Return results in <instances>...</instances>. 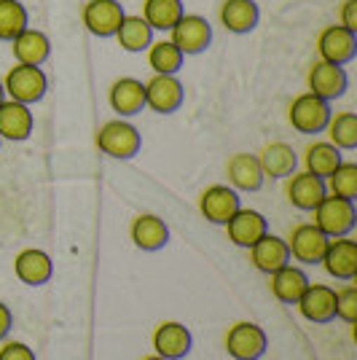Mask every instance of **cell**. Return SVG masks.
<instances>
[{
    "mask_svg": "<svg viewBox=\"0 0 357 360\" xmlns=\"http://www.w3.org/2000/svg\"><path fill=\"white\" fill-rule=\"evenodd\" d=\"M314 221L312 224L330 240L336 237H349V231L357 224V210L352 199H342V196L325 194L323 202L314 207Z\"/></svg>",
    "mask_w": 357,
    "mask_h": 360,
    "instance_id": "cell-1",
    "label": "cell"
},
{
    "mask_svg": "<svg viewBox=\"0 0 357 360\" xmlns=\"http://www.w3.org/2000/svg\"><path fill=\"white\" fill-rule=\"evenodd\" d=\"M3 81V89H6V97L8 100H16V103H25V105H35L41 103L48 91V78L41 68L35 65H19L16 62L8 73L0 78Z\"/></svg>",
    "mask_w": 357,
    "mask_h": 360,
    "instance_id": "cell-2",
    "label": "cell"
},
{
    "mask_svg": "<svg viewBox=\"0 0 357 360\" xmlns=\"http://www.w3.org/2000/svg\"><path fill=\"white\" fill-rule=\"evenodd\" d=\"M140 146H143V137L137 132V127L126 119L105 121L97 132V148L110 159H121V162L132 159L140 153Z\"/></svg>",
    "mask_w": 357,
    "mask_h": 360,
    "instance_id": "cell-3",
    "label": "cell"
},
{
    "mask_svg": "<svg viewBox=\"0 0 357 360\" xmlns=\"http://www.w3.org/2000/svg\"><path fill=\"white\" fill-rule=\"evenodd\" d=\"M330 113H333L330 103H325L323 97H317L312 91H304V94H298L296 100L290 103L287 121L301 135H320L325 129Z\"/></svg>",
    "mask_w": 357,
    "mask_h": 360,
    "instance_id": "cell-4",
    "label": "cell"
},
{
    "mask_svg": "<svg viewBox=\"0 0 357 360\" xmlns=\"http://www.w3.org/2000/svg\"><path fill=\"white\" fill-rule=\"evenodd\" d=\"M268 349L266 330L258 323H234L226 333V352L234 360H261Z\"/></svg>",
    "mask_w": 357,
    "mask_h": 360,
    "instance_id": "cell-5",
    "label": "cell"
},
{
    "mask_svg": "<svg viewBox=\"0 0 357 360\" xmlns=\"http://www.w3.org/2000/svg\"><path fill=\"white\" fill-rule=\"evenodd\" d=\"M169 41L178 46L183 57H196L212 44V27L202 14H183L169 30Z\"/></svg>",
    "mask_w": 357,
    "mask_h": 360,
    "instance_id": "cell-6",
    "label": "cell"
},
{
    "mask_svg": "<svg viewBox=\"0 0 357 360\" xmlns=\"http://www.w3.org/2000/svg\"><path fill=\"white\" fill-rule=\"evenodd\" d=\"M183 97H186V89L178 75L153 73L145 81V108L153 113H162V116L175 113L183 105Z\"/></svg>",
    "mask_w": 357,
    "mask_h": 360,
    "instance_id": "cell-7",
    "label": "cell"
},
{
    "mask_svg": "<svg viewBox=\"0 0 357 360\" xmlns=\"http://www.w3.org/2000/svg\"><path fill=\"white\" fill-rule=\"evenodd\" d=\"M357 54V32L346 30L342 25H327L317 35V57L330 65H346Z\"/></svg>",
    "mask_w": 357,
    "mask_h": 360,
    "instance_id": "cell-8",
    "label": "cell"
},
{
    "mask_svg": "<svg viewBox=\"0 0 357 360\" xmlns=\"http://www.w3.org/2000/svg\"><path fill=\"white\" fill-rule=\"evenodd\" d=\"M285 242H287V250H290V261L312 266V264L323 261V253H325L330 237H325L314 224H298Z\"/></svg>",
    "mask_w": 357,
    "mask_h": 360,
    "instance_id": "cell-9",
    "label": "cell"
},
{
    "mask_svg": "<svg viewBox=\"0 0 357 360\" xmlns=\"http://www.w3.org/2000/svg\"><path fill=\"white\" fill-rule=\"evenodd\" d=\"M124 14L126 11L119 0H89L81 11V19H84V27L94 38H113Z\"/></svg>",
    "mask_w": 357,
    "mask_h": 360,
    "instance_id": "cell-10",
    "label": "cell"
},
{
    "mask_svg": "<svg viewBox=\"0 0 357 360\" xmlns=\"http://www.w3.org/2000/svg\"><path fill=\"white\" fill-rule=\"evenodd\" d=\"M239 207H242L239 191H234L228 183L207 186V188L202 191V196H199V212L207 218L209 224H215V226H223Z\"/></svg>",
    "mask_w": 357,
    "mask_h": 360,
    "instance_id": "cell-11",
    "label": "cell"
},
{
    "mask_svg": "<svg viewBox=\"0 0 357 360\" xmlns=\"http://www.w3.org/2000/svg\"><path fill=\"white\" fill-rule=\"evenodd\" d=\"M150 342H153V352L162 355L164 360H183L194 347V336L183 323L167 320V323L156 326Z\"/></svg>",
    "mask_w": 357,
    "mask_h": 360,
    "instance_id": "cell-12",
    "label": "cell"
},
{
    "mask_svg": "<svg viewBox=\"0 0 357 360\" xmlns=\"http://www.w3.org/2000/svg\"><path fill=\"white\" fill-rule=\"evenodd\" d=\"M298 312L309 323H330L336 320V288L323 285V283H309L306 290L296 301Z\"/></svg>",
    "mask_w": 357,
    "mask_h": 360,
    "instance_id": "cell-13",
    "label": "cell"
},
{
    "mask_svg": "<svg viewBox=\"0 0 357 360\" xmlns=\"http://www.w3.org/2000/svg\"><path fill=\"white\" fill-rule=\"evenodd\" d=\"M306 86H309L312 94H317L325 103H330V100L342 97L344 91H346L349 75L344 70V65H330V62L317 60L309 68V73H306Z\"/></svg>",
    "mask_w": 357,
    "mask_h": 360,
    "instance_id": "cell-14",
    "label": "cell"
},
{
    "mask_svg": "<svg viewBox=\"0 0 357 360\" xmlns=\"http://www.w3.org/2000/svg\"><path fill=\"white\" fill-rule=\"evenodd\" d=\"M320 264L325 266V271L333 277V280L352 283V280L357 277V242L346 240V237L330 240Z\"/></svg>",
    "mask_w": 357,
    "mask_h": 360,
    "instance_id": "cell-15",
    "label": "cell"
},
{
    "mask_svg": "<svg viewBox=\"0 0 357 360\" xmlns=\"http://www.w3.org/2000/svg\"><path fill=\"white\" fill-rule=\"evenodd\" d=\"M223 229H226V234H228V240L234 242L237 248L250 250L255 242L268 231V224H266V218H264V212L250 210V207H239V210L223 224Z\"/></svg>",
    "mask_w": 357,
    "mask_h": 360,
    "instance_id": "cell-16",
    "label": "cell"
},
{
    "mask_svg": "<svg viewBox=\"0 0 357 360\" xmlns=\"http://www.w3.org/2000/svg\"><path fill=\"white\" fill-rule=\"evenodd\" d=\"M35 129V116L32 105L16 103V100H3L0 103V140L11 143H25Z\"/></svg>",
    "mask_w": 357,
    "mask_h": 360,
    "instance_id": "cell-17",
    "label": "cell"
},
{
    "mask_svg": "<svg viewBox=\"0 0 357 360\" xmlns=\"http://www.w3.org/2000/svg\"><path fill=\"white\" fill-rule=\"evenodd\" d=\"M108 103L119 113V119L137 116L145 108V84L140 78H132V75L116 78L110 84V91H108Z\"/></svg>",
    "mask_w": 357,
    "mask_h": 360,
    "instance_id": "cell-18",
    "label": "cell"
},
{
    "mask_svg": "<svg viewBox=\"0 0 357 360\" xmlns=\"http://www.w3.org/2000/svg\"><path fill=\"white\" fill-rule=\"evenodd\" d=\"M285 191H287V202H290L296 210H304V212H312L314 207L323 202V196L327 194L325 180L312 175V172H306V169L287 175Z\"/></svg>",
    "mask_w": 357,
    "mask_h": 360,
    "instance_id": "cell-19",
    "label": "cell"
},
{
    "mask_svg": "<svg viewBox=\"0 0 357 360\" xmlns=\"http://www.w3.org/2000/svg\"><path fill=\"white\" fill-rule=\"evenodd\" d=\"M226 175H228V186L239 194L261 191V186L266 180L255 153H234L228 159V165H226Z\"/></svg>",
    "mask_w": 357,
    "mask_h": 360,
    "instance_id": "cell-20",
    "label": "cell"
},
{
    "mask_svg": "<svg viewBox=\"0 0 357 360\" xmlns=\"http://www.w3.org/2000/svg\"><path fill=\"white\" fill-rule=\"evenodd\" d=\"M14 271L19 277V283L30 288H41L51 280L54 274V264H51V255L41 250V248H27L14 258Z\"/></svg>",
    "mask_w": 357,
    "mask_h": 360,
    "instance_id": "cell-21",
    "label": "cell"
},
{
    "mask_svg": "<svg viewBox=\"0 0 357 360\" xmlns=\"http://www.w3.org/2000/svg\"><path fill=\"white\" fill-rule=\"evenodd\" d=\"M11 44V54L19 65H35L41 68L48 57H51V41L44 30H35V27H25V30L16 35Z\"/></svg>",
    "mask_w": 357,
    "mask_h": 360,
    "instance_id": "cell-22",
    "label": "cell"
},
{
    "mask_svg": "<svg viewBox=\"0 0 357 360\" xmlns=\"http://www.w3.org/2000/svg\"><path fill=\"white\" fill-rule=\"evenodd\" d=\"M129 237H132L134 248L143 253H156L169 242V226L164 224L159 215H137L129 226Z\"/></svg>",
    "mask_w": 357,
    "mask_h": 360,
    "instance_id": "cell-23",
    "label": "cell"
},
{
    "mask_svg": "<svg viewBox=\"0 0 357 360\" xmlns=\"http://www.w3.org/2000/svg\"><path fill=\"white\" fill-rule=\"evenodd\" d=\"M250 261L258 271L271 274V271L283 269L285 264H290V250H287V242L277 234H264L261 240L250 248Z\"/></svg>",
    "mask_w": 357,
    "mask_h": 360,
    "instance_id": "cell-24",
    "label": "cell"
},
{
    "mask_svg": "<svg viewBox=\"0 0 357 360\" xmlns=\"http://www.w3.org/2000/svg\"><path fill=\"white\" fill-rule=\"evenodd\" d=\"M221 25L234 35H245V32H253L258 27V19H261V8L255 0H223L221 3Z\"/></svg>",
    "mask_w": 357,
    "mask_h": 360,
    "instance_id": "cell-25",
    "label": "cell"
},
{
    "mask_svg": "<svg viewBox=\"0 0 357 360\" xmlns=\"http://www.w3.org/2000/svg\"><path fill=\"white\" fill-rule=\"evenodd\" d=\"M271 277V293H274V299L287 304V307H296V301L301 299V293L306 290L309 285V277H306V271L296 266V264H285L283 269L271 271L268 274Z\"/></svg>",
    "mask_w": 357,
    "mask_h": 360,
    "instance_id": "cell-26",
    "label": "cell"
},
{
    "mask_svg": "<svg viewBox=\"0 0 357 360\" xmlns=\"http://www.w3.org/2000/svg\"><path fill=\"white\" fill-rule=\"evenodd\" d=\"M258 165L264 169V178L280 180L296 172L298 156L296 150H293V146H287V143H268L258 153Z\"/></svg>",
    "mask_w": 357,
    "mask_h": 360,
    "instance_id": "cell-27",
    "label": "cell"
},
{
    "mask_svg": "<svg viewBox=\"0 0 357 360\" xmlns=\"http://www.w3.org/2000/svg\"><path fill=\"white\" fill-rule=\"evenodd\" d=\"M113 38L119 41V46L124 51L140 54V51H145L153 44V30H150V25L140 14H124L119 30H116Z\"/></svg>",
    "mask_w": 357,
    "mask_h": 360,
    "instance_id": "cell-28",
    "label": "cell"
},
{
    "mask_svg": "<svg viewBox=\"0 0 357 360\" xmlns=\"http://www.w3.org/2000/svg\"><path fill=\"white\" fill-rule=\"evenodd\" d=\"M344 162L342 150L336 148L333 143H327V140H317L312 146H306L304 150V167H306V172H312L317 178L325 180L336 167Z\"/></svg>",
    "mask_w": 357,
    "mask_h": 360,
    "instance_id": "cell-29",
    "label": "cell"
},
{
    "mask_svg": "<svg viewBox=\"0 0 357 360\" xmlns=\"http://www.w3.org/2000/svg\"><path fill=\"white\" fill-rule=\"evenodd\" d=\"M186 14L183 0H145L143 3V19L150 25L153 32H169L172 25Z\"/></svg>",
    "mask_w": 357,
    "mask_h": 360,
    "instance_id": "cell-30",
    "label": "cell"
},
{
    "mask_svg": "<svg viewBox=\"0 0 357 360\" xmlns=\"http://www.w3.org/2000/svg\"><path fill=\"white\" fill-rule=\"evenodd\" d=\"M327 143H333L339 150H355L357 148V116L352 110H339L330 113L325 129Z\"/></svg>",
    "mask_w": 357,
    "mask_h": 360,
    "instance_id": "cell-31",
    "label": "cell"
},
{
    "mask_svg": "<svg viewBox=\"0 0 357 360\" xmlns=\"http://www.w3.org/2000/svg\"><path fill=\"white\" fill-rule=\"evenodd\" d=\"M148 54V68L159 75H178V70L183 68V54L180 49L169 38H162V41H153V44L145 49Z\"/></svg>",
    "mask_w": 357,
    "mask_h": 360,
    "instance_id": "cell-32",
    "label": "cell"
},
{
    "mask_svg": "<svg viewBox=\"0 0 357 360\" xmlns=\"http://www.w3.org/2000/svg\"><path fill=\"white\" fill-rule=\"evenodd\" d=\"M30 27V14L22 0H0V41H14L19 32Z\"/></svg>",
    "mask_w": 357,
    "mask_h": 360,
    "instance_id": "cell-33",
    "label": "cell"
},
{
    "mask_svg": "<svg viewBox=\"0 0 357 360\" xmlns=\"http://www.w3.org/2000/svg\"><path fill=\"white\" fill-rule=\"evenodd\" d=\"M327 194L342 196V199H357V165L355 162H342L325 178Z\"/></svg>",
    "mask_w": 357,
    "mask_h": 360,
    "instance_id": "cell-34",
    "label": "cell"
},
{
    "mask_svg": "<svg viewBox=\"0 0 357 360\" xmlns=\"http://www.w3.org/2000/svg\"><path fill=\"white\" fill-rule=\"evenodd\" d=\"M336 317L355 326L357 323V288L344 285L336 290Z\"/></svg>",
    "mask_w": 357,
    "mask_h": 360,
    "instance_id": "cell-35",
    "label": "cell"
},
{
    "mask_svg": "<svg viewBox=\"0 0 357 360\" xmlns=\"http://www.w3.org/2000/svg\"><path fill=\"white\" fill-rule=\"evenodd\" d=\"M0 360H38V358H35V349L27 347L25 342H6L3 339Z\"/></svg>",
    "mask_w": 357,
    "mask_h": 360,
    "instance_id": "cell-36",
    "label": "cell"
},
{
    "mask_svg": "<svg viewBox=\"0 0 357 360\" xmlns=\"http://www.w3.org/2000/svg\"><path fill=\"white\" fill-rule=\"evenodd\" d=\"M339 25L346 30L357 32V0H344L342 11H339Z\"/></svg>",
    "mask_w": 357,
    "mask_h": 360,
    "instance_id": "cell-37",
    "label": "cell"
},
{
    "mask_svg": "<svg viewBox=\"0 0 357 360\" xmlns=\"http://www.w3.org/2000/svg\"><path fill=\"white\" fill-rule=\"evenodd\" d=\"M11 328H14V315H11V309L0 301V342H3V339H8Z\"/></svg>",
    "mask_w": 357,
    "mask_h": 360,
    "instance_id": "cell-38",
    "label": "cell"
},
{
    "mask_svg": "<svg viewBox=\"0 0 357 360\" xmlns=\"http://www.w3.org/2000/svg\"><path fill=\"white\" fill-rule=\"evenodd\" d=\"M143 360H164V358H162V355H156V352H153V355H145Z\"/></svg>",
    "mask_w": 357,
    "mask_h": 360,
    "instance_id": "cell-39",
    "label": "cell"
},
{
    "mask_svg": "<svg viewBox=\"0 0 357 360\" xmlns=\"http://www.w3.org/2000/svg\"><path fill=\"white\" fill-rule=\"evenodd\" d=\"M6 100V89H3V81H0V103Z\"/></svg>",
    "mask_w": 357,
    "mask_h": 360,
    "instance_id": "cell-40",
    "label": "cell"
},
{
    "mask_svg": "<svg viewBox=\"0 0 357 360\" xmlns=\"http://www.w3.org/2000/svg\"><path fill=\"white\" fill-rule=\"evenodd\" d=\"M0 146H3V140H0Z\"/></svg>",
    "mask_w": 357,
    "mask_h": 360,
    "instance_id": "cell-41",
    "label": "cell"
}]
</instances>
